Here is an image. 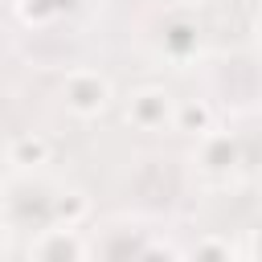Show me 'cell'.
Instances as JSON below:
<instances>
[{
  "label": "cell",
  "mask_w": 262,
  "mask_h": 262,
  "mask_svg": "<svg viewBox=\"0 0 262 262\" xmlns=\"http://www.w3.org/2000/svg\"><path fill=\"white\" fill-rule=\"evenodd\" d=\"M66 102L78 115H94V111L106 106V82L94 78V74H74L70 86H66Z\"/></svg>",
  "instance_id": "1"
},
{
  "label": "cell",
  "mask_w": 262,
  "mask_h": 262,
  "mask_svg": "<svg viewBox=\"0 0 262 262\" xmlns=\"http://www.w3.org/2000/svg\"><path fill=\"white\" fill-rule=\"evenodd\" d=\"M45 151H49L45 139H37V135H16L12 147H8V160H12V164H41Z\"/></svg>",
  "instance_id": "2"
},
{
  "label": "cell",
  "mask_w": 262,
  "mask_h": 262,
  "mask_svg": "<svg viewBox=\"0 0 262 262\" xmlns=\"http://www.w3.org/2000/svg\"><path fill=\"white\" fill-rule=\"evenodd\" d=\"M156 111H164V94L143 90V94L135 98V123H156Z\"/></svg>",
  "instance_id": "3"
}]
</instances>
